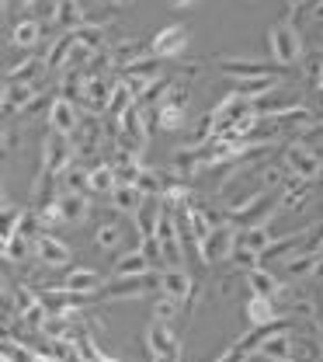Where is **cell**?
Masks as SVG:
<instances>
[{
    "label": "cell",
    "instance_id": "obj_1",
    "mask_svg": "<svg viewBox=\"0 0 323 362\" xmlns=\"http://www.w3.org/2000/svg\"><path fill=\"white\" fill-rule=\"evenodd\" d=\"M268 49L275 56L278 66H292L303 59V39H299V28L292 21H278L275 28L268 32Z\"/></svg>",
    "mask_w": 323,
    "mask_h": 362
},
{
    "label": "cell",
    "instance_id": "obj_2",
    "mask_svg": "<svg viewBox=\"0 0 323 362\" xmlns=\"http://www.w3.org/2000/svg\"><path fill=\"white\" fill-rule=\"evenodd\" d=\"M157 251H160V262L164 265H181L185 262V237L174 223V216L164 209L160 226H157Z\"/></svg>",
    "mask_w": 323,
    "mask_h": 362
},
{
    "label": "cell",
    "instance_id": "obj_3",
    "mask_svg": "<svg viewBox=\"0 0 323 362\" xmlns=\"http://www.w3.org/2000/svg\"><path fill=\"white\" fill-rule=\"evenodd\" d=\"M233 247H236V230L233 226H212V233L205 240H198V251H202V262L205 265H219L233 258Z\"/></svg>",
    "mask_w": 323,
    "mask_h": 362
},
{
    "label": "cell",
    "instance_id": "obj_4",
    "mask_svg": "<svg viewBox=\"0 0 323 362\" xmlns=\"http://www.w3.org/2000/svg\"><path fill=\"white\" fill-rule=\"evenodd\" d=\"M285 168L292 171V178L310 181V178L320 175V157H317L313 146H306V143H292V146H285Z\"/></svg>",
    "mask_w": 323,
    "mask_h": 362
},
{
    "label": "cell",
    "instance_id": "obj_5",
    "mask_svg": "<svg viewBox=\"0 0 323 362\" xmlns=\"http://www.w3.org/2000/svg\"><path fill=\"white\" fill-rule=\"evenodd\" d=\"M49 126H52V133L59 136H73L80 133V112H77V105L70 101V98H52V105H49Z\"/></svg>",
    "mask_w": 323,
    "mask_h": 362
},
{
    "label": "cell",
    "instance_id": "obj_6",
    "mask_svg": "<svg viewBox=\"0 0 323 362\" xmlns=\"http://www.w3.org/2000/svg\"><path fill=\"white\" fill-rule=\"evenodd\" d=\"M185 45H188L185 25H167V28H160V32L153 35L150 56H157V59H174V56L185 52Z\"/></svg>",
    "mask_w": 323,
    "mask_h": 362
},
{
    "label": "cell",
    "instance_id": "obj_7",
    "mask_svg": "<svg viewBox=\"0 0 323 362\" xmlns=\"http://www.w3.org/2000/svg\"><path fill=\"white\" fill-rule=\"evenodd\" d=\"M70 168V136L52 133L42 143V175H63Z\"/></svg>",
    "mask_w": 323,
    "mask_h": 362
},
{
    "label": "cell",
    "instance_id": "obj_8",
    "mask_svg": "<svg viewBox=\"0 0 323 362\" xmlns=\"http://www.w3.org/2000/svg\"><path fill=\"white\" fill-rule=\"evenodd\" d=\"M272 209H275V199L268 195V192H257L247 206H240L236 213H233V220L240 230H247V226H261L268 216H272Z\"/></svg>",
    "mask_w": 323,
    "mask_h": 362
},
{
    "label": "cell",
    "instance_id": "obj_9",
    "mask_svg": "<svg viewBox=\"0 0 323 362\" xmlns=\"http://www.w3.org/2000/svg\"><path fill=\"white\" fill-rule=\"evenodd\" d=\"M35 258H39L46 269H63L73 255H70V247H66L59 237H52V233L42 230V233L35 237Z\"/></svg>",
    "mask_w": 323,
    "mask_h": 362
},
{
    "label": "cell",
    "instance_id": "obj_10",
    "mask_svg": "<svg viewBox=\"0 0 323 362\" xmlns=\"http://www.w3.org/2000/svg\"><path fill=\"white\" fill-rule=\"evenodd\" d=\"M150 272H153V258L146 255V247L118 255L115 265H111V275H115V279H139V275H150Z\"/></svg>",
    "mask_w": 323,
    "mask_h": 362
},
{
    "label": "cell",
    "instance_id": "obj_11",
    "mask_svg": "<svg viewBox=\"0 0 323 362\" xmlns=\"http://www.w3.org/2000/svg\"><path fill=\"white\" fill-rule=\"evenodd\" d=\"M146 349H150V356H153V359H160V356H178V338L171 334V327H167V324L153 320V324H150V331H146Z\"/></svg>",
    "mask_w": 323,
    "mask_h": 362
},
{
    "label": "cell",
    "instance_id": "obj_12",
    "mask_svg": "<svg viewBox=\"0 0 323 362\" xmlns=\"http://www.w3.org/2000/svg\"><path fill=\"white\" fill-rule=\"evenodd\" d=\"M160 293L174 296V300H185L191 293V275L185 272V265H167L160 272Z\"/></svg>",
    "mask_w": 323,
    "mask_h": 362
},
{
    "label": "cell",
    "instance_id": "obj_13",
    "mask_svg": "<svg viewBox=\"0 0 323 362\" xmlns=\"http://www.w3.org/2000/svg\"><path fill=\"white\" fill-rule=\"evenodd\" d=\"M219 70L226 74V77H268L272 74V66L268 63H261V59H236V56H223L219 59Z\"/></svg>",
    "mask_w": 323,
    "mask_h": 362
},
{
    "label": "cell",
    "instance_id": "obj_14",
    "mask_svg": "<svg viewBox=\"0 0 323 362\" xmlns=\"http://www.w3.org/2000/svg\"><path fill=\"white\" fill-rule=\"evenodd\" d=\"M275 240H278V237H272V233H268V223L236 230V247H247V251H254V255H264Z\"/></svg>",
    "mask_w": 323,
    "mask_h": 362
},
{
    "label": "cell",
    "instance_id": "obj_15",
    "mask_svg": "<svg viewBox=\"0 0 323 362\" xmlns=\"http://www.w3.org/2000/svg\"><path fill=\"white\" fill-rule=\"evenodd\" d=\"M56 206H59V213H63L66 223H80V220H87V209H91V202H87L84 192H63V195L56 199Z\"/></svg>",
    "mask_w": 323,
    "mask_h": 362
},
{
    "label": "cell",
    "instance_id": "obj_16",
    "mask_svg": "<svg viewBox=\"0 0 323 362\" xmlns=\"http://www.w3.org/2000/svg\"><path fill=\"white\" fill-rule=\"evenodd\" d=\"M39 94V84H4V115H14V108H32V98Z\"/></svg>",
    "mask_w": 323,
    "mask_h": 362
},
{
    "label": "cell",
    "instance_id": "obj_17",
    "mask_svg": "<svg viewBox=\"0 0 323 362\" xmlns=\"http://www.w3.org/2000/svg\"><path fill=\"white\" fill-rule=\"evenodd\" d=\"M243 314H247V320H250L254 327H268V324L278 320L275 300H268V296H250L247 307H243Z\"/></svg>",
    "mask_w": 323,
    "mask_h": 362
},
{
    "label": "cell",
    "instance_id": "obj_18",
    "mask_svg": "<svg viewBox=\"0 0 323 362\" xmlns=\"http://www.w3.org/2000/svg\"><path fill=\"white\" fill-rule=\"evenodd\" d=\"M73 49H77V39H73V32H63L56 42L49 45L46 52V70H59V66H70V59H73Z\"/></svg>",
    "mask_w": 323,
    "mask_h": 362
},
{
    "label": "cell",
    "instance_id": "obj_19",
    "mask_svg": "<svg viewBox=\"0 0 323 362\" xmlns=\"http://www.w3.org/2000/svg\"><path fill=\"white\" fill-rule=\"evenodd\" d=\"M111 90H115V84H108V81L97 77V74H87V90H84L87 108H91V112H104L108 101H111Z\"/></svg>",
    "mask_w": 323,
    "mask_h": 362
},
{
    "label": "cell",
    "instance_id": "obj_20",
    "mask_svg": "<svg viewBox=\"0 0 323 362\" xmlns=\"http://www.w3.org/2000/svg\"><path fill=\"white\" fill-rule=\"evenodd\" d=\"M275 88H278V81L272 77V74H268V77H236V81H233V90L243 94V98H250V101L272 94Z\"/></svg>",
    "mask_w": 323,
    "mask_h": 362
},
{
    "label": "cell",
    "instance_id": "obj_21",
    "mask_svg": "<svg viewBox=\"0 0 323 362\" xmlns=\"http://www.w3.org/2000/svg\"><path fill=\"white\" fill-rule=\"evenodd\" d=\"M63 286L70 289V293H77V296H91L94 289L101 286V272L94 269H73L66 279H63Z\"/></svg>",
    "mask_w": 323,
    "mask_h": 362
},
{
    "label": "cell",
    "instance_id": "obj_22",
    "mask_svg": "<svg viewBox=\"0 0 323 362\" xmlns=\"http://www.w3.org/2000/svg\"><path fill=\"white\" fill-rule=\"evenodd\" d=\"M39 66H46V56H25L21 63H14L4 74V84H32V77L39 74Z\"/></svg>",
    "mask_w": 323,
    "mask_h": 362
},
{
    "label": "cell",
    "instance_id": "obj_23",
    "mask_svg": "<svg viewBox=\"0 0 323 362\" xmlns=\"http://www.w3.org/2000/svg\"><path fill=\"white\" fill-rule=\"evenodd\" d=\"M247 286H250L254 296H268V300H275L278 293H281V282L268 269H250L247 272Z\"/></svg>",
    "mask_w": 323,
    "mask_h": 362
},
{
    "label": "cell",
    "instance_id": "obj_24",
    "mask_svg": "<svg viewBox=\"0 0 323 362\" xmlns=\"http://www.w3.org/2000/svg\"><path fill=\"white\" fill-rule=\"evenodd\" d=\"M39 39H42V21L39 18H25V21H18L11 28V42L18 45V49H32Z\"/></svg>",
    "mask_w": 323,
    "mask_h": 362
},
{
    "label": "cell",
    "instance_id": "obj_25",
    "mask_svg": "<svg viewBox=\"0 0 323 362\" xmlns=\"http://www.w3.org/2000/svg\"><path fill=\"white\" fill-rule=\"evenodd\" d=\"M32 251H35L32 237H21V233H7L4 237V262H25Z\"/></svg>",
    "mask_w": 323,
    "mask_h": 362
},
{
    "label": "cell",
    "instance_id": "obj_26",
    "mask_svg": "<svg viewBox=\"0 0 323 362\" xmlns=\"http://www.w3.org/2000/svg\"><path fill=\"white\" fill-rule=\"evenodd\" d=\"M142 192H139L136 185H115V192H111V202H115V209L118 213H136L139 206H142Z\"/></svg>",
    "mask_w": 323,
    "mask_h": 362
},
{
    "label": "cell",
    "instance_id": "obj_27",
    "mask_svg": "<svg viewBox=\"0 0 323 362\" xmlns=\"http://www.w3.org/2000/svg\"><path fill=\"white\" fill-rule=\"evenodd\" d=\"M133 105H136L133 90L126 88V81H118V84H115V90H111V101H108V108H104V112H108V115H115V119H122V115H126Z\"/></svg>",
    "mask_w": 323,
    "mask_h": 362
},
{
    "label": "cell",
    "instance_id": "obj_28",
    "mask_svg": "<svg viewBox=\"0 0 323 362\" xmlns=\"http://www.w3.org/2000/svg\"><path fill=\"white\" fill-rule=\"evenodd\" d=\"M139 175H142L139 153H122V160L115 164V181H118V185H136Z\"/></svg>",
    "mask_w": 323,
    "mask_h": 362
},
{
    "label": "cell",
    "instance_id": "obj_29",
    "mask_svg": "<svg viewBox=\"0 0 323 362\" xmlns=\"http://www.w3.org/2000/svg\"><path fill=\"white\" fill-rule=\"evenodd\" d=\"M56 21H59L66 32H73L77 25H84V7H80L77 0H59V7H56Z\"/></svg>",
    "mask_w": 323,
    "mask_h": 362
},
{
    "label": "cell",
    "instance_id": "obj_30",
    "mask_svg": "<svg viewBox=\"0 0 323 362\" xmlns=\"http://www.w3.org/2000/svg\"><path fill=\"white\" fill-rule=\"evenodd\" d=\"M73 39H77V45H84L87 52H101L104 49V32L97 25H87V21L73 28Z\"/></svg>",
    "mask_w": 323,
    "mask_h": 362
},
{
    "label": "cell",
    "instance_id": "obj_31",
    "mask_svg": "<svg viewBox=\"0 0 323 362\" xmlns=\"http://www.w3.org/2000/svg\"><path fill=\"white\" fill-rule=\"evenodd\" d=\"M84 90H87V74L84 70H77V66H66V77H63V98H70V101H77V98H84Z\"/></svg>",
    "mask_w": 323,
    "mask_h": 362
},
{
    "label": "cell",
    "instance_id": "obj_32",
    "mask_svg": "<svg viewBox=\"0 0 323 362\" xmlns=\"http://www.w3.org/2000/svg\"><path fill=\"white\" fill-rule=\"evenodd\" d=\"M115 185H118V181H115V164H101V168L91 171V192H101V195L108 192V195H111Z\"/></svg>",
    "mask_w": 323,
    "mask_h": 362
},
{
    "label": "cell",
    "instance_id": "obj_33",
    "mask_svg": "<svg viewBox=\"0 0 323 362\" xmlns=\"http://www.w3.org/2000/svg\"><path fill=\"white\" fill-rule=\"evenodd\" d=\"M94 244H97L101 251H115V247L122 244V226L118 223H101L97 226V233H94Z\"/></svg>",
    "mask_w": 323,
    "mask_h": 362
},
{
    "label": "cell",
    "instance_id": "obj_34",
    "mask_svg": "<svg viewBox=\"0 0 323 362\" xmlns=\"http://www.w3.org/2000/svg\"><path fill=\"white\" fill-rule=\"evenodd\" d=\"M108 52H111V63H115V66H122V70H126L129 63L142 59V49H139L136 42H118V45H111Z\"/></svg>",
    "mask_w": 323,
    "mask_h": 362
},
{
    "label": "cell",
    "instance_id": "obj_35",
    "mask_svg": "<svg viewBox=\"0 0 323 362\" xmlns=\"http://www.w3.org/2000/svg\"><path fill=\"white\" fill-rule=\"evenodd\" d=\"M157 126L181 129L185 126V108H178V105H157Z\"/></svg>",
    "mask_w": 323,
    "mask_h": 362
},
{
    "label": "cell",
    "instance_id": "obj_36",
    "mask_svg": "<svg viewBox=\"0 0 323 362\" xmlns=\"http://www.w3.org/2000/svg\"><path fill=\"white\" fill-rule=\"evenodd\" d=\"M73 345H77V359L80 362H101V352H97V345H94V338L80 327L77 331V338H73Z\"/></svg>",
    "mask_w": 323,
    "mask_h": 362
},
{
    "label": "cell",
    "instance_id": "obj_37",
    "mask_svg": "<svg viewBox=\"0 0 323 362\" xmlns=\"http://www.w3.org/2000/svg\"><path fill=\"white\" fill-rule=\"evenodd\" d=\"M178 307H181V300H174V296H160V300L153 303V320L171 324V320L178 317Z\"/></svg>",
    "mask_w": 323,
    "mask_h": 362
},
{
    "label": "cell",
    "instance_id": "obj_38",
    "mask_svg": "<svg viewBox=\"0 0 323 362\" xmlns=\"http://www.w3.org/2000/svg\"><path fill=\"white\" fill-rule=\"evenodd\" d=\"M136 188L142 192V195H164V178L157 175V171H150V168H142V175H139V181H136Z\"/></svg>",
    "mask_w": 323,
    "mask_h": 362
},
{
    "label": "cell",
    "instance_id": "obj_39",
    "mask_svg": "<svg viewBox=\"0 0 323 362\" xmlns=\"http://www.w3.org/2000/svg\"><path fill=\"white\" fill-rule=\"evenodd\" d=\"M32 362H59V356H56V352H35Z\"/></svg>",
    "mask_w": 323,
    "mask_h": 362
},
{
    "label": "cell",
    "instance_id": "obj_40",
    "mask_svg": "<svg viewBox=\"0 0 323 362\" xmlns=\"http://www.w3.org/2000/svg\"><path fill=\"white\" fill-rule=\"evenodd\" d=\"M153 362H178V356H160V359H153Z\"/></svg>",
    "mask_w": 323,
    "mask_h": 362
},
{
    "label": "cell",
    "instance_id": "obj_41",
    "mask_svg": "<svg viewBox=\"0 0 323 362\" xmlns=\"http://www.w3.org/2000/svg\"><path fill=\"white\" fill-rule=\"evenodd\" d=\"M171 4H174V7H188L191 0H171Z\"/></svg>",
    "mask_w": 323,
    "mask_h": 362
},
{
    "label": "cell",
    "instance_id": "obj_42",
    "mask_svg": "<svg viewBox=\"0 0 323 362\" xmlns=\"http://www.w3.org/2000/svg\"><path fill=\"white\" fill-rule=\"evenodd\" d=\"M101 362H122V359H111V356H104V352H101Z\"/></svg>",
    "mask_w": 323,
    "mask_h": 362
},
{
    "label": "cell",
    "instance_id": "obj_43",
    "mask_svg": "<svg viewBox=\"0 0 323 362\" xmlns=\"http://www.w3.org/2000/svg\"><path fill=\"white\" fill-rule=\"evenodd\" d=\"M115 4H133V0H115Z\"/></svg>",
    "mask_w": 323,
    "mask_h": 362
},
{
    "label": "cell",
    "instance_id": "obj_44",
    "mask_svg": "<svg viewBox=\"0 0 323 362\" xmlns=\"http://www.w3.org/2000/svg\"><path fill=\"white\" fill-rule=\"evenodd\" d=\"M18 4H32V0H18Z\"/></svg>",
    "mask_w": 323,
    "mask_h": 362
},
{
    "label": "cell",
    "instance_id": "obj_45",
    "mask_svg": "<svg viewBox=\"0 0 323 362\" xmlns=\"http://www.w3.org/2000/svg\"><path fill=\"white\" fill-rule=\"evenodd\" d=\"M320 88H323V74H320Z\"/></svg>",
    "mask_w": 323,
    "mask_h": 362
},
{
    "label": "cell",
    "instance_id": "obj_46",
    "mask_svg": "<svg viewBox=\"0 0 323 362\" xmlns=\"http://www.w3.org/2000/svg\"><path fill=\"white\" fill-rule=\"evenodd\" d=\"M285 362H295V359H285Z\"/></svg>",
    "mask_w": 323,
    "mask_h": 362
}]
</instances>
